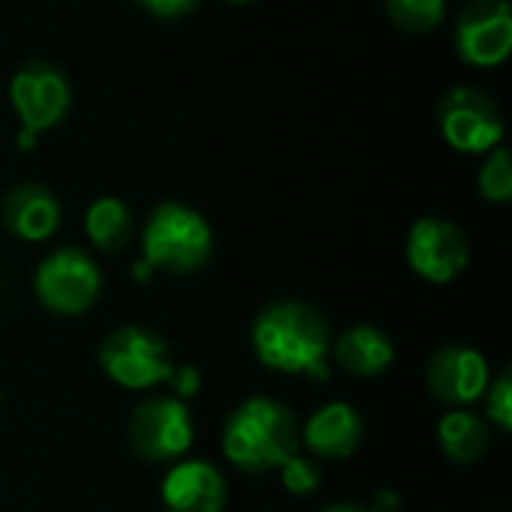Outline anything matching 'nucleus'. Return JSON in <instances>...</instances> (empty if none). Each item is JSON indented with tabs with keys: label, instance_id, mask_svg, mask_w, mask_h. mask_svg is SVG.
<instances>
[{
	"label": "nucleus",
	"instance_id": "obj_1",
	"mask_svg": "<svg viewBox=\"0 0 512 512\" xmlns=\"http://www.w3.org/2000/svg\"><path fill=\"white\" fill-rule=\"evenodd\" d=\"M252 345L267 369L282 375H306L312 381L327 378L330 327L321 312L306 303H273L252 327Z\"/></svg>",
	"mask_w": 512,
	"mask_h": 512
},
{
	"label": "nucleus",
	"instance_id": "obj_2",
	"mask_svg": "<svg viewBox=\"0 0 512 512\" xmlns=\"http://www.w3.org/2000/svg\"><path fill=\"white\" fill-rule=\"evenodd\" d=\"M294 414L273 399L255 396L243 402L222 429V450L231 465L249 474H267L282 468L297 453Z\"/></svg>",
	"mask_w": 512,
	"mask_h": 512
},
{
	"label": "nucleus",
	"instance_id": "obj_3",
	"mask_svg": "<svg viewBox=\"0 0 512 512\" xmlns=\"http://www.w3.org/2000/svg\"><path fill=\"white\" fill-rule=\"evenodd\" d=\"M213 234L201 213L186 204L165 201L153 210L144 228V261L165 273L189 276L207 264Z\"/></svg>",
	"mask_w": 512,
	"mask_h": 512
},
{
	"label": "nucleus",
	"instance_id": "obj_4",
	"mask_svg": "<svg viewBox=\"0 0 512 512\" xmlns=\"http://www.w3.org/2000/svg\"><path fill=\"white\" fill-rule=\"evenodd\" d=\"M99 366L114 384L126 390H147L156 384H171L180 369L171 360L168 345L144 327L114 330L99 348Z\"/></svg>",
	"mask_w": 512,
	"mask_h": 512
},
{
	"label": "nucleus",
	"instance_id": "obj_5",
	"mask_svg": "<svg viewBox=\"0 0 512 512\" xmlns=\"http://www.w3.org/2000/svg\"><path fill=\"white\" fill-rule=\"evenodd\" d=\"M192 444L189 408L177 396L141 402L129 417V447L153 465L177 462Z\"/></svg>",
	"mask_w": 512,
	"mask_h": 512
},
{
	"label": "nucleus",
	"instance_id": "obj_6",
	"mask_svg": "<svg viewBox=\"0 0 512 512\" xmlns=\"http://www.w3.org/2000/svg\"><path fill=\"white\" fill-rule=\"evenodd\" d=\"M36 297L57 315H78L99 297V267L81 249H57L36 270Z\"/></svg>",
	"mask_w": 512,
	"mask_h": 512
},
{
	"label": "nucleus",
	"instance_id": "obj_7",
	"mask_svg": "<svg viewBox=\"0 0 512 512\" xmlns=\"http://www.w3.org/2000/svg\"><path fill=\"white\" fill-rule=\"evenodd\" d=\"M441 132L462 153L495 150L504 138L498 105L477 87H456L441 102Z\"/></svg>",
	"mask_w": 512,
	"mask_h": 512
},
{
	"label": "nucleus",
	"instance_id": "obj_8",
	"mask_svg": "<svg viewBox=\"0 0 512 512\" xmlns=\"http://www.w3.org/2000/svg\"><path fill=\"white\" fill-rule=\"evenodd\" d=\"M459 57L471 66H498L510 57V0H471L456 24Z\"/></svg>",
	"mask_w": 512,
	"mask_h": 512
},
{
	"label": "nucleus",
	"instance_id": "obj_9",
	"mask_svg": "<svg viewBox=\"0 0 512 512\" xmlns=\"http://www.w3.org/2000/svg\"><path fill=\"white\" fill-rule=\"evenodd\" d=\"M9 96H12V105H15L21 123H24V132H30V135L51 129L69 111V84L60 75V69H54L48 63L24 66L12 78Z\"/></svg>",
	"mask_w": 512,
	"mask_h": 512
},
{
	"label": "nucleus",
	"instance_id": "obj_10",
	"mask_svg": "<svg viewBox=\"0 0 512 512\" xmlns=\"http://www.w3.org/2000/svg\"><path fill=\"white\" fill-rule=\"evenodd\" d=\"M408 264L429 282H450L468 267V240L453 222L420 219L408 234Z\"/></svg>",
	"mask_w": 512,
	"mask_h": 512
},
{
	"label": "nucleus",
	"instance_id": "obj_11",
	"mask_svg": "<svg viewBox=\"0 0 512 512\" xmlns=\"http://www.w3.org/2000/svg\"><path fill=\"white\" fill-rule=\"evenodd\" d=\"M429 390L444 405H471L489 387V363L480 351L465 345H447L432 354L426 366Z\"/></svg>",
	"mask_w": 512,
	"mask_h": 512
},
{
	"label": "nucleus",
	"instance_id": "obj_12",
	"mask_svg": "<svg viewBox=\"0 0 512 512\" xmlns=\"http://www.w3.org/2000/svg\"><path fill=\"white\" fill-rule=\"evenodd\" d=\"M228 489L210 462H180L162 483V504L168 512H222Z\"/></svg>",
	"mask_w": 512,
	"mask_h": 512
},
{
	"label": "nucleus",
	"instance_id": "obj_13",
	"mask_svg": "<svg viewBox=\"0 0 512 512\" xmlns=\"http://www.w3.org/2000/svg\"><path fill=\"white\" fill-rule=\"evenodd\" d=\"M303 441L321 459H348L363 441V420L351 405L330 402L309 417Z\"/></svg>",
	"mask_w": 512,
	"mask_h": 512
},
{
	"label": "nucleus",
	"instance_id": "obj_14",
	"mask_svg": "<svg viewBox=\"0 0 512 512\" xmlns=\"http://www.w3.org/2000/svg\"><path fill=\"white\" fill-rule=\"evenodd\" d=\"M3 225L21 240H48L60 225V204L45 186L24 183L6 198Z\"/></svg>",
	"mask_w": 512,
	"mask_h": 512
},
{
	"label": "nucleus",
	"instance_id": "obj_15",
	"mask_svg": "<svg viewBox=\"0 0 512 512\" xmlns=\"http://www.w3.org/2000/svg\"><path fill=\"white\" fill-rule=\"evenodd\" d=\"M330 351H333L336 363H339L348 375H357V378L381 375V372L393 363V357H396L393 342H390L381 330L366 327V324L345 330V333L330 345Z\"/></svg>",
	"mask_w": 512,
	"mask_h": 512
},
{
	"label": "nucleus",
	"instance_id": "obj_16",
	"mask_svg": "<svg viewBox=\"0 0 512 512\" xmlns=\"http://www.w3.org/2000/svg\"><path fill=\"white\" fill-rule=\"evenodd\" d=\"M438 441H441V450L447 453V459H453L459 465H471V462L483 459L492 435H489V423L483 417L468 414V411H453L441 420Z\"/></svg>",
	"mask_w": 512,
	"mask_h": 512
},
{
	"label": "nucleus",
	"instance_id": "obj_17",
	"mask_svg": "<svg viewBox=\"0 0 512 512\" xmlns=\"http://www.w3.org/2000/svg\"><path fill=\"white\" fill-rule=\"evenodd\" d=\"M87 237L102 252H120L132 240V213L120 198H99L87 210Z\"/></svg>",
	"mask_w": 512,
	"mask_h": 512
},
{
	"label": "nucleus",
	"instance_id": "obj_18",
	"mask_svg": "<svg viewBox=\"0 0 512 512\" xmlns=\"http://www.w3.org/2000/svg\"><path fill=\"white\" fill-rule=\"evenodd\" d=\"M447 0H387L390 18L405 30H432L444 18Z\"/></svg>",
	"mask_w": 512,
	"mask_h": 512
},
{
	"label": "nucleus",
	"instance_id": "obj_19",
	"mask_svg": "<svg viewBox=\"0 0 512 512\" xmlns=\"http://www.w3.org/2000/svg\"><path fill=\"white\" fill-rule=\"evenodd\" d=\"M480 192L486 201L504 204L512 195V165L510 153L504 147H495L492 156L480 168Z\"/></svg>",
	"mask_w": 512,
	"mask_h": 512
},
{
	"label": "nucleus",
	"instance_id": "obj_20",
	"mask_svg": "<svg viewBox=\"0 0 512 512\" xmlns=\"http://www.w3.org/2000/svg\"><path fill=\"white\" fill-rule=\"evenodd\" d=\"M282 483L291 495H312L321 486V468L306 456H291L282 468Z\"/></svg>",
	"mask_w": 512,
	"mask_h": 512
},
{
	"label": "nucleus",
	"instance_id": "obj_21",
	"mask_svg": "<svg viewBox=\"0 0 512 512\" xmlns=\"http://www.w3.org/2000/svg\"><path fill=\"white\" fill-rule=\"evenodd\" d=\"M486 414L489 423H495L498 429L510 432L512 429V378L510 372H504L492 387H489V402H486Z\"/></svg>",
	"mask_w": 512,
	"mask_h": 512
},
{
	"label": "nucleus",
	"instance_id": "obj_22",
	"mask_svg": "<svg viewBox=\"0 0 512 512\" xmlns=\"http://www.w3.org/2000/svg\"><path fill=\"white\" fill-rule=\"evenodd\" d=\"M138 3L159 18H177V15H186L198 0H138Z\"/></svg>",
	"mask_w": 512,
	"mask_h": 512
},
{
	"label": "nucleus",
	"instance_id": "obj_23",
	"mask_svg": "<svg viewBox=\"0 0 512 512\" xmlns=\"http://www.w3.org/2000/svg\"><path fill=\"white\" fill-rule=\"evenodd\" d=\"M324 512H381V510H369V507H357V504H333Z\"/></svg>",
	"mask_w": 512,
	"mask_h": 512
},
{
	"label": "nucleus",
	"instance_id": "obj_24",
	"mask_svg": "<svg viewBox=\"0 0 512 512\" xmlns=\"http://www.w3.org/2000/svg\"><path fill=\"white\" fill-rule=\"evenodd\" d=\"M231 3H252V0H231Z\"/></svg>",
	"mask_w": 512,
	"mask_h": 512
}]
</instances>
